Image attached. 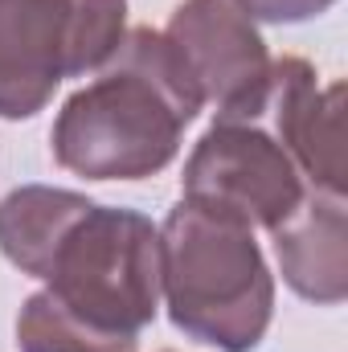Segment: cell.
<instances>
[{"label":"cell","mask_w":348,"mask_h":352,"mask_svg":"<svg viewBox=\"0 0 348 352\" xmlns=\"http://www.w3.org/2000/svg\"><path fill=\"white\" fill-rule=\"evenodd\" d=\"M78 74V0H0V119H33Z\"/></svg>","instance_id":"obj_6"},{"label":"cell","mask_w":348,"mask_h":352,"mask_svg":"<svg viewBox=\"0 0 348 352\" xmlns=\"http://www.w3.org/2000/svg\"><path fill=\"white\" fill-rule=\"evenodd\" d=\"M17 349L21 352H140L135 340H102L74 320H66L45 291L29 295L17 316Z\"/></svg>","instance_id":"obj_10"},{"label":"cell","mask_w":348,"mask_h":352,"mask_svg":"<svg viewBox=\"0 0 348 352\" xmlns=\"http://www.w3.org/2000/svg\"><path fill=\"white\" fill-rule=\"evenodd\" d=\"M283 283L320 307H336L348 295V217L345 197L307 188L295 213L270 230Z\"/></svg>","instance_id":"obj_8"},{"label":"cell","mask_w":348,"mask_h":352,"mask_svg":"<svg viewBox=\"0 0 348 352\" xmlns=\"http://www.w3.org/2000/svg\"><path fill=\"white\" fill-rule=\"evenodd\" d=\"M180 54L160 29L123 33L98 78L74 90L50 131L54 160L87 180H144L180 152L184 127L201 111Z\"/></svg>","instance_id":"obj_1"},{"label":"cell","mask_w":348,"mask_h":352,"mask_svg":"<svg viewBox=\"0 0 348 352\" xmlns=\"http://www.w3.org/2000/svg\"><path fill=\"white\" fill-rule=\"evenodd\" d=\"M242 16L250 21H270V25H299L320 12H328L336 0H230Z\"/></svg>","instance_id":"obj_11"},{"label":"cell","mask_w":348,"mask_h":352,"mask_svg":"<svg viewBox=\"0 0 348 352\" xmlns=\"http://www.w3.org/2000/svg\"><path fill=\"white\" fill-rule=\"evenodd\" d=\"M180 188L188 201L221 209L250 230H274L303 201L307 184L287 148L262 127L242 119H217L184 160Z\"/></svg>","instance_id":"obj_4"},{"label":"cell","mask_w":348,"mask_h":352,"mask_svg":"<svg viewBox=\"0 0 348 352\" xmlns=\"http://www.w3.org/2000/svg\"><path fill=\"white\" fill-rule=\"evenodd\" d=\"M90 197L54 184H21L0 201V254L29 278H41L50 250L70 230Z\"/></svg>","instance_id":"obj_9"},{"label":"cell","mask_w":348,"mask_h":352,"mask_svg":"<svg viewBox=\"0 0 348 352\" xmlns=\"http://www.w3.org/2000/svg\"><path fill=\"white\" fill-rule=\"evenodd\" d=\"M160 295L176 332L221 352H254L274 316V274L254 230L188 197L160 226Z\"/></svg>","instance_id":"obj_2"},{"label":"cell","mask_w":348,"mask_h":352,"mask_svg":"<svg viewBox=\"0 0 348 352\" xmlns=\"http://www.w3.org/2000/svg\"><path fill=\"white\" fill-rule=\"evenodd\" d=\"M340 98L345 87H320L316 70L303 58H274L270 82L259 115L246 123H262L295 160V168L320 192L345 197V160H340Z\"/></svg>","instance_id":"obj_7"},{"label":"cell","mask_w":348,"mask_h":352,"mask_svg":"<svg viewBox=\"0 0 348 352\" xmlns=\"http://www.w3.org/2000/svg\"><path fill=\"white\" fill-rule=\"evenodd\" d=\"M41 283L78 328L140 344L160 311V230L135 209L90 201L50 250Z\"/></svg>","instance_id":"obj_3"},{"label":"cell","mask_w":348,"mask_h":352,"mask_svg":"<svg viewBox=\"0 0 348 352\" xmlns=\"http://www.w3.org/2000/svg\"><path fill=\"white\" fill-rule=\"evenodd\" d=\"M180 54L201 102L217 107V119H254L270 82V54L250 16L230 0H184L164 29Z\"/></svg>","instance_id":"obj_5"}]
</instances>
